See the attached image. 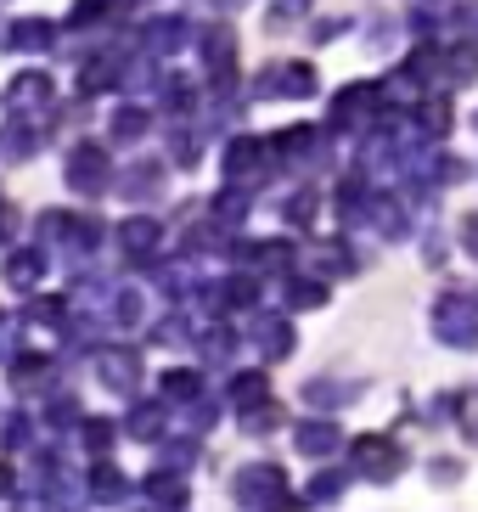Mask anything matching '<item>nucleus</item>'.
<instances>
[{"label": "nucleus", "mask_w": 478, "mask_h": 512, "mask_svg": "<svg viewBox=\"0 0 478 512\" xmlns=\"http://www.w3.org/2000/svg\"><path fill=\"white\" fill-rule=\"evenodd\" d=\"M462 248L478 259V214H467V220H462Z\"/></svg>", "instance_id": "nucleus-8"}, {"label": "nucleus", "mask_w": 478, "mask_h": 512, "mask_svg": "<svg viewBox=\"0 0 478 512\" xmlns=\"http://www.w3.org/2000/svg\"><path fill=\"white\" fill-rule=\"evenodd\" d=\"M456 417H462V428L478 439V394H462V400H456Z\"/></svg>", "instance_id": "nucleus-6"}, {"label": "nucleus", "mask_w": 478, "mask_h": 512, "mask_svg": "<svg viewBox=\"0 0 478 512\" xmlns=\"http://www.w3.org/2000/svg\"><path fill=\"white\" fill-rule=\"evenodd\" d=\"M237 490H242V501H248V507H265V501H282V473L259 462V467H248V473L237 479Z\"/></svg>", "instance_id": "nucleus-3"}, {"label": "nucleus", "mask_w": 478, "mask_h": 512, "mask_svg": "<svg viewBox=\"0 0 478 512\" xmlns=\"http://www.w3.org/2000/svg\"><path fill=\"white\" fill-rule=\"evenodd\" d=\"M422 124H428V136H445V130H450V107L445 102H428V107H422Z\"/></svg>", "instance_id": "nucleus-5"}, {"label": "nucleus", "mask_w": 478, "mask_h": 512, "mask_svg": "<svg viewBox=\"0 0 478 512\" xmlns=\"http://www.w3.org/2000/svg\"><path fill=\"white\" fill-rule=\"evenodd\" d=\"M293 299H299V304H321V299H327V287H321V282H299V287H293Z\"/></svg>", "instance_id": "nucleus-7"}, {"label": "nucleus", "mask_w": 478, "mask_h": 512, "mask_svg": "<svg viewBox=\"0 0 478 512\" xmlns=\"http://www.w3.org/2000/svg\"><path fill=\"white\" fill-rule=\"evenodd\" d=\"M332 445H338V428H332V422H304L299 428V451L304 456H332Z\"/></svg>", "instance_id": "nucleus-4"}, {"label": "nucleus", "mask_w": 478, "mask_h": 512, "mask_svg": "<svg viewBox=\"0 0 478 512\" xmlns=\"http://www.w3.org/2000/svg\"><path fill=\"white\" fill-rule=\"evenodd\" d=\"M434 338H439V344H456V349H473V344H478V316L467 310L462 299H439V310H434Z\"/></svg>", "instance_id": "nucleus-2"}, {"label": "nucleus", "mask_w": 478, "mask_h": 512, "mask_svg": "<svg viewBox=\"0 0 478 512\" xmlns=\"http://www.w3.org/2000/svg\"><path fill=\"white\" fill-rule=\"evenodd\" d=\"M355 467H360L372 484H394V479L405 473V451L394 445L389 434H366V439L355 445Z\"/></svg>", "instance_id": "nucleus-1"}]
</instances>
